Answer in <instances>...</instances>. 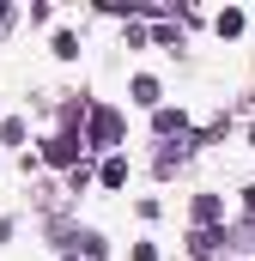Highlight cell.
Here are the masks:
<instances>
[{
	"mask_svg": "<svg viewBox=\"0 0 255 261\" xmlns=\"http://www.w3.org/2000/svg\"><path fill=\"white\" fill-rule=\"evenodd\" d=\"M194 219L213 225V219H219V195H200V200H194Z\"/></svg>",
	"mask_w": 255,
	"mask_h": 261,
	"instance_id": "obj_5",
	"label": "cell"
},
{
	"mask_svg": "<svg viewBox=\"0 0 255 261\" xmlns=\"http://www.w3.org/2000/svg\"><path fill=\"white\" fill-rule=\"evenodd\" d=\"M122 140V116L116 110H91V146H116Z\"/></svg>",
	"mask_w": 255,
	"mask_h": 261,
	"instance_id": "obj_1",
	"label": "cell"
},
{
	"mask_svg": "<svg viewBox=\"0 0 255 261\" xmlns=\"http://www.w3.org/2000/svg\"><path fill=\"white\" fill-rule=\"evenodd\" d=\"M243 31V12H219V37H237Z\"/></svg>",
	"mask_w": 255,
	"mask_h": 261,
	"instance_id": "obj_7",
	"label": "cell"
},
{
	"mask_svg": "<svg viewBox=\"0 0 255 261\" xmlns=\"http://www.w3.org/2000/svg\"><path fill=\"white\" fill-rule=\"evenodd\" d=\"M79 152H85V146H79V140H67V134H55V140L43 146V158H49V164H61V170L79 164Z\"/></svg>",
	"mask_w": 255,
	"mask_h": 261,
	"instance_id": "obj_2",
	"label": "cell"
},
{
	"mask_svg": "<svg viewBox=\"0 0 255 261\" xmlns=\"http://www.w3.org/2000/svg\"><path fill=\"white\" fill-rule=\"evenodd\" d=\"M134 103H158V79L140 73V79H134Z\"/></svg>",
	"mask_w": 255,
	"mask_h": 261,
	"instance_id": "obj_4",
	"label": "cell"
},
{
	"mask_svg": "<svg viewBox=\"0 0 255 261\" xmlns=\"http://www.w3.org/2000/svg\"><path fill=\"white\" fill-rule=\"evenodd\" d=\"M97 176H104V189H122V182H128V158H104Z\"/></svg>",
	"mask_w": 255,
	"mask_h": 261,
	"instance_id": "obj_3",
	"label": "cell"
},
{
	"mask_svg": "<svg viewBox=\"0 0 255 261\" xmlns=\"http://www.w3.org/2000/svg\"><path fill=\"white\" fill-rule=\"evenodd\" d=\"M55 55H61V61H73V55H79V37H67V31H55Z\"/></svg>",
	"mask_w": 255,
	"mask_h": 261,
	"instance_id": "obj_6",
	"label": "cell"
},
{
	"mask_svg": "<svg viewBox=\"0 0 255 261\" xmlns=\"http://www.w3.org/2000/svg\"><path fill=\"white\" fill-rule=\"evenodd\" d=\"M249 140H255V134H249Z\"/></svg>",
	"mask_w": 255,
	"mask_h": 261,
	"instance_id": "obj_8",
	"label": "cell"
}]
</instances>
